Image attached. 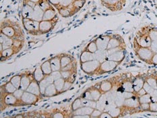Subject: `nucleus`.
<instances>
[{
    "instance_id": "nucleus-1",
    "label": "nucleus",
    "mask_w": 157,
    "mask_h": 118,
    "mask_svg": "<svg viewBox=\"0 0 157 118\" xmlns=\"http://www.w3.org/2000/svg\"><path fill=\"white\" fill-rule=\"evenodd\" d=\"M0 32L13 39L25 40V33L20 24L10 19L2 20Z\"/></svg>"
},
{
    "instance_id": "nucleus-2",
    "label": "nucleus",
    "mask_w": 157,
    "mask_h": 118,
    "mask_svg": "<svg viewBox=\"0 0 157 118\" xmlns=\"http://www.w3.org/2000/svg\"><path fill=\"white\" fill-rule=\"evenodd\" d=\"M0 96H1V99H0L1 112H2L3 110H5L8 107L23 106L21 100L17 99L12 93H7L3 92V91H1Z\"/></svg>"
},
{
    "instance_id": "nucleus-3",
    "label": "nucleus",
    "mask_w": 157,
    "mask_h": 118,
    "mask_svg": "<svg viewBox=\"0 0 157 118\" xmlns=\"http://www.w3.org/2000/svg\"><path fill=\"white\" fill-rule=\"evenodd\" d=\"M134 50L136 56L146 63L151 64V59L154 55L151 47H143L140 46L134 40Z\"/></svg>"
},
{
    "instance_id": "nucleus-4",
    "label": "nucleus",
    "mask_w": 157,
    "mask_h": 118,
    "mask_svg": "<svg viewBox=\"0 0 157 118\" xmlns=\"http://www.w3.org/2000/svg\"><path fill=\"white\" fill-rule=\"evenodd\" d=\"M134 41L143 47H151L152 40L148 32V26L143 27L136 34Z\"/></svg>"
},
{
    "instance_id": "nucleus-5",
    "label": "nucleus",
    "mask_w": 157,
    "mask_h": 118,
    "mask_svg": "<svg viewBox=\"0 0 157 118\" xmlns=\"http://www.w3.org/2000/svg\"><path fill=\"white\" fill-rule=\"evenodd\" d=\"M22 23L23 28L27 33L31 35H40V22L30 18H22Z\"/></svg>"
},
{
    "instance_id": "nucleus-6",
    "label": "nucleus",
    "mask_w": 157,
    "mask_h": 118,
    "mask_svg": "<svg viewBox=\"0 0 157 118\" xmlns=\"http://www.w3.org/2000/svg\"><path fill=\"white\" fill-rule=\"evenodd\" d=\"M102 96H103V93L100 90L99 83H98L95 86L89 87L81 95V97L84 99L94 101L97 102L101 99Z\"/></svg>"
},
{
    "instance_id": "nucleus-7",
    "label": "nucleus",
    "mask_w": 157,
    "mask_h": 118,
    "mask_svg": "<svg viewBox=\"0 0 157 118\" xmlns=\"http://www.w3.org/2000/svg\"><path fill=\"white\" fill-rule=\"evenodd\" d=\"M121 63L114 62V61L106 59L103 62L101 63L100 66L97 70V72L95 73L94 76H101L103 74L111 72L117 68V66H119Z\"/></svg>"
},
{
    "instance_id": "nucleus-8",
    "label": "nucleus",
    "mask_w": 157,
    "mask_h": 118,
    "mask_svg": "<svg viewBox=\"0 0 157 118\" xmlns=\"http://www.w3.org/2000/svg\"><path fill=\"white\" fill-rule=\"evenodd\" d=\"M101 3L110 11L117 12L124 8L126 0H101Z\"/></svg>"
},
{
    "instance_id": "nucleus-9",
    "label": "nucleus",
    "mask_w": 157,
    "mask_h": 118,
    "mask_svg": "<svg viewBox=\"0 0 157 118\" xmlns=\"http://www.w3.org/2000/svg\"><path fill=\"white\" fill-rule=\"evenodd\" d=\"M101 62L98 61L94 59L89 62L80 63V68L83 72L89 76H94L97 70L100 66Z\"/></svg>"
},
{
    "instance_id": "nucleus-10",
    "label": "nucleus",
    "mask_w": 157,
    "mask_h": 118,
    "mask_svg": "<svg viewBox=\"0 0 157 118\" xmlns=\"http://www.w3.org/2000/svg\"><path fill=\"white\" fill-rule=\"evenodd\" d=\"M113 49H125V43L124 39L119 35H111L107 50Z\"/></svg>"
},
{
    "instance_id": "nucleus-11",
    "label": "nucleus",
    "mask_w": 157,
    "mask_h": 118,
    "mask_svg": "<svg viewBox=\"0 0 157 118\" xmlns=\"http://www.w3.org/2000/svg\"><path fill=\"white\" fill-rule=\"evenodd\" d=\"M58 20H59V18L57 16L56 18L52 20H42V21H40L39 25L40 35H45V34L49 33L52 31L55 28V26H56Z\"/></svg>"
},
{
    "instance_id": "nucleus-12",
    "label": "nucleus",
    "mask_w": 157,
    "mask_h": 118,
    "mask_svg": "<svg viewBox=\"0 0 157 118\" xmlns=\"http://www.w3.org/2000/svg\"><path fill=\"white\" fill-rule=\"evenodd\" d=\"M41 99V97L25 90L20 100L22 101L23 106H29L36 104Z\"/></svg>"
},
{
    "instance_id": "nucleus-13",
    "label": "nucleus",
    "mask_w": 157,
    "mask_h": 118,
    "mask_svg": "<svg viewBox=\"0 0 157 118\" xmlns=\"http://www.w3.org/2000/svg\"><path fill=\"white\" fill-rule=\"evenodd\" d=\"M108 56L107 59L121 63L125 57V50H107Z\"/></svg>"
},
{
    "instance_id": "nucleus-14",
    "label": "nucleus",
    "mask_w": 157,
    "mask_h": 118,
    "mask_svg": "<svg viewBox=\"0 0 157 118\" xmlns=\"http://www.w3.org/2000/svg\"><path fill=\"white\" fill-rule=\"evenodd\" d=\"M33 80L34 77L33 75V72H30L29 71H26V72H22V78L20 89H21L25 91L26 90V89L29 86L30 84L31 83Z\"/></svg>"
},
{
    "instance_id": "nucleus-15",
    "label": "nucleus",
    "mask_w": 157,
    "mask_h": 118,
    "mask_svg": "<svg viewBox=\"0 0 157 118\" xmlns=\"http://www.w3.org/2000/svg\"><path fill=\"white\" fill-rule=\"evenodd\" d=\"M22 49L18 48L16 47H12L10 48H8L3 49L2 51L0 52V57H1V62L8 60L10 57H12L13 55H16Z\"/></svg>"
},
{
    "instance_id": "nucleus-16",
    "label": "nucleus",
    "mask_w": 157,
    "mask_h": 118,
    "mask_svg": "<svg viewBox=\"0 0 157 118\" xmlns=\"http://www.w3.org/2000/svg\"><path fill=\"white\" fill-rule=\"evenodd\" d=\"M111 35H102L94 39L98 50H106L111 39Z\"/></svg>"
},
{
    "instance_id": "nucleus-17",
    "label": "nucleus",
    "mask_w": 157,
    "mask_h": 118,
    "mask_svg": "<svg viewBox=\"0 0 157 118\" xmlns=\"http://www.w3.org/2000/svg\"><path fill=\"white\" fill-rule=\"evenodd\" d=\"M57 12L61 16L63 17V18H68V17H71L74 16L75 13H76L79 11L71 3L70 6L58 9Z\"/></svg>"
},
{
    "instance_id": "nucleus-18",
    "label": "nucleus",
    "mask_w": 157,
    "mask_h": 118,
    "mask_svg": "<svg viewBox=\"0 0 157 118\" xmlns=\"http://www.w3.org/2000/svg\"><path fill=\"white\" fill-rule=\"evenodd\" d=\"M44 117H54V118H63L71 117L70 114H67L64 111L60 109H55L49 112H44Z\"/></svg>"
},
{
    "instance_id": "nucleus-19",
    "label": "nucleus",
    "mask_w": 157,
    "mask_h": 118,
    "mask_svg": "<svg viewBox=\"0 0 157 118\" xmlns=\"http://www.w3.org/2000/svg\"><path fill=\"white\" fill-rule=\"evenodd\" d=\"M15 40L16 39L10 38V37L5 35L4 34L0 32V45H2L3 50L14 47Z\"/></svg>"
},
{
    "instance_id": "nucleus-20",
    "label": "nucleus",
    "mask_w": 157,
    "mask_h": 118,
    "mask_svg": "<svg viewBox=\"0 0 157 118\" xmlns=\"http://www.w3.org/2000/svg\"><path fill=\"white\" fill-rule=\"evenodd\" d=\"M114 87V83L112 79L105 80L99 82L100 90L103 94L109 93Z\"/></svg>"
},
{
    "instance_id": "nucleus-21",
    "label": "nucleus",
    "mask_w": 157,
    "mask_h": 118,
    "mask_svg": "<svg viewBox=\"0 0 157 118\" xmlns=\"http://www.w3.org/2000/svg\"><path fill=\"white\" fill-rule=\"evenodd\" d=\"M54 78L52 74L48 76H45V78L43 79L40 82H39V86H40V92H41L42 95H44V93H45V91L47 89V87L48 86L49 84H52L54 82ZM44 97V96H43Z\"/></svg>"
},
{
    "instance_id": "nucleus-22",
    "label": "nucleus",
    "mask_w": 157,
    "mask_h": 118,
    "mask_svg": "<svg viewBox=\"0 0 157 118\" xmlns=\"http://www.w3.org/2000/svg\"><path fill=\"white\" fill-rule=\"evenodd\" d=\"M26 91H28V92H29V93H31L34 94H36V95L41 97L42 99L43 98H44L43 96L42 95L41 92H40L39 83L35 79H34L31 82V83L30 84V85L28 87V89H26Z\"/></svg>"
},
{
    "instance_id": "nucleus-23",
    "label": "nucleus",
    "mask_w": 157,
    "mask_h": 118,
    "mask_svg": "<svg viewBox=\"0 0 157 118\" xmlns=\"http://www.w3.org/2000/svg\"><path fill=\"white\" fill-rule=\"evenodd\" d=\"M51 66L53 72L56 71H61V54L59 55H55L49 59Z\"/></svg>"
},
{
    "instance_id": "nucleus-24",
    "label": "nucleus",
    "mask_w": 157,
    "mask_h": 118,
    "mask_svg": "<svg viewBox=\"0 0 157 118\" xmlns=\"http://www.w3.org/2000/svg\"><path fill=\"white\" fill-rule=\"evenodd\" d=\"M94 109V108H92L90 107L82 106L79 108V109H78L77 110L73 111L71 117L74 116H86V115L90 116Z\"/></svg>"
},
{
    "instance_id": "nucleus-25",
    "label": "nucleus",
    "mask_w": 157,
    "mask_h": 118,
    "mask_svg": "<svg viewBox=\"0 0 157 118\" xmlns=\"http://www.w3.org/2000/svg\"><path fill=\"white\" fill-rule=\"evenodd\" d=\"M33 12H34V8H32L31 6L26 4V3L25 2L22 3V11H21L22 18L31 19Z\"/></svg>"
},
{
    "instance_id": "nucleus-26",
    "label": "nucleus",
    "mask_w": 157,
    "mask_h": 118,
    "mask_svg": "<svg viewBox=\"0 0 157 118\" xmlns=\"http://www.w3.org/2000/svg\"><path fill=\"white\" fill-rule=\"evenodd\" d=\"M56 9L53 6H52L49 9L44 12L43 20H52L56 18L57 16V12Z\"/></svg>"
},
{
    "instance_id": "nucleus-27",
    "label": "nucleus",
    "mask_w": 157,
    "mask_h": 118,
    "mask_svg": "<svg viewBox=\"0 0 157 118\" xmlns=\"http://www.w3.org/2000/svg\"><path fill=\"white\" fill-rule=\"evenodd\" d=\"M145 81L146 78H144L142 76H137L132 80L133 86H134V92L136 93H138L140 90H141L142 89Z\"/></svg>"
},
{
    "instance_id": "nucleus-28",
    "label": "nucleus",
    "mask_w": 157,
    "mask_h": 118,
    "mask_svg": "<svg viewBox=\"0 0 157 118\" xmlns=\"http://www.w3.org/2000/svg\"><path fill=\"white\" fill-rule=\"evenodd\" d=\"M121 90V91H127V92L135 93L134 86H133L132 80L128 79L122 81L119 87L118 90Z\"/></svg>"
},
{
    "instance_id": "nucleus-29",
    "label": "nucleus",
    "mask_w": 157,
    "mask_h": 118,
    "mask_svg": "<svg viewBox=\"0 0 157 118\" xmlns=\"http://www.w3.org/2000/svg\"><path fill=\"white\" fill-rule=\"evenodd\" d=\"M43 15H44V11L40 8L39 4H36V6L34 8V12L33 13L31 19L34 20H36V21L40 22L42 21L43 19Z\"/></svg>"
},
{
    "instance_id": "nucleus-30",
    "label": "nucleus",
    "mask_w": 157,
    "mask_h": 118,
    "mask_svg": "<svg viewBox=\"0 0 157 118\" xmlns=\"http://www.w3.org/2000/svg\"><path fill=\"white\" fill-rule=\"evenodd\" d=\"M57 94H59V93L56 89V86H55L54 83H52L49 84V85L47 87V89L45 91V93H44V97H53L55 96H57Z\"/></svg>"
},
{
    "instance_id": "nucleus-31",
    "label": "nucleus",
    "mask_w": 157,
    "mask_h": 118,
    "mask_svg": "<svg viewBox=\"0 0 157 118\" xmlns=\"http://www.w3.org/2000/svg\"><path fill=\"white\" fill-rule=\"evenodd\" d=\"M94 53L88 51L86 49H84L82 51L80 56V63H84L86 62H89L91 60H94Z\"/></svg>"
},
{
    "instance_id": "nucleus-32",
    "label": "nucleus",
    "mask_w": 157,
    "mask_h": 118,
    "mask_svg": "<svg viewBox=\"0 0 157 118\" xmlns=\"http://www.w3.org/2000/svg\"><path fill=\"white\" fill-rule=\"evenodd\" d=\"M108 51L107 50H97L96 52L94 53V59H96L98 62L102 63L105 61L107 58Z\"/></svg>"
},
{
    "instance_id": "nucleus-33",
    "label": "nucleus",
    "mask_w": 157,
    "mask_h": 118,
    "mask_svg": "<svg viewBox=\"0 0 157 118\" xmlns=\"http://www.w3.org/2000/svg\"><path fill=\"white\" fill-rule=\"evenodd\" d=\"M33 75L34 77V79L36 80L37 82H40V81H41L43 79L45 78V74H44V72H43L40 66H39L36 67L35 70L33 71Z\"/></svg>"
},
{
    "instance_id": "nucleus-34",
    "label": "nucleus",
    "mask_w": 157,
    "mask_h": 118,
    "mask_svg": "<svg viewBox=\"0 0 157 118\" xmlns=\"http://www.w3.org/2000/svg\"><path fill=\"white\" fill-rule=\"evenodd\" d=\"M75 58L69 54H61V68L66 67L68 64L71 63Z\"/></svg>"
},
{
    "instance_id": "nucleus-35",
    "label": "nucleus",
    "mask_w": 157,
    "mask_h": 118,
    "mask_svg": "<svg viewBox=\"0 0 157 118\" xmlns=\"http://www.w3.org/2000/svg\"><path fill=\"white\" fill-rule=\"evenodd\" d=\"M17 89L13 85V84L8 81V82H6L1 86V91H3V92L7 93H13L16 91Z\"/></svg>"
},
{
    "instance_id": "nucleus-36",
    "label": "nucleus",
    "mask_w": 157,
    "mask_h": 118,
    "mask_svg": "<svg viewBox=\"0 0 157 118\" xmlns=\"http://www.w3.org/2000/svg\"><path fill=\"white\" fill-rule=\"evenodd\" d=\"M40 67H41L43 72L45 74V76H48L52 74L53 71L52 68V66H51L50 63L49 59L45 60V62H43L41 65H40Z\"/></svg>"
},
{
    "instance_id": "nucleus-37",
    "label": "nucleus",
    "mask_w": 157,
    "mask_h": 118,
    "mask_svg": "<svg viewBox=\"0 0 157 118\" xmlns=\"http://www.w3.org/2000/svg\"><path fill=\"white\" fill-rule=\"evenodd\" d=\"M21 78L22 73H20L13 76L10 79V81L13 84V85L14 86L16 89H20V83H21Z\"/></svg>"
},
{
    "instance_id": "nucleus-38",
    "label": "nucleus",
    "mask_w": 157,
    "mask_h": 118,
    "mask_svg": "<svg viewBox=\"0 0 157 118\" xmlns=\"http://www.w3.org/2000/svg\"><path fill=\"white\" fill-rule=\"evenodd\" d=\"M109 111L113 118H117L119 117H122V106L117 107L113 108Z\"/></svg>"
},
{
    "instance_id": "nucleus-39",
    "label": "nucleus",
    "mask_w": 157,
    "mask_h": 118,
    "mask_svg": "<svg viewBox=\"0 0 157 118\" xmlns=\"http://www.w3.org/2000/svg\"><path fill=\"white\" fill-rule=\"evenodd\" d=\"M65 81H66V80H65L63 78H59V79H57V80L54 81L53 83L55 84V86H56V89L58 91V93H59V94L63 93L62 91H63V89Z\"/></svg>"
},
{
    "instance_id": "nucleus-40",
    "label": "nucleus",
    "mask_w": 157,
    "mask_h": 118,
    "mask_svg": "<svg viewBox=\"0 0 157 118\" xmlns=\"http://www.w3.org/2000/svg\"><path fill=\"white\" fill-rule=\"evenodd\" d=\"M82 97L81 96L76 98L75 99L72 103L71 105V110L72 111H74L77 110L78 109H79L81 107H82Z\"/></svg>"
},
{
    "instance_id": "nucleus-41",
    "label": "nucleus",
    "mask_w": 157,
    "mask_h": 118,
    "mask_svg": "<svg viewBox=\"0 0 157 118\" xmlns=\"http://www.w3.org/2000/svg\"><path fill=\"white\" fill-rule=\"evenodd\" d=\"M84 49L88 50V51H90L93 53H94L95 52H96L98 50V47H97L96 41H95V39L91 40L90 42L88 43V45H86V47H85Z\"/></svg>"
},
{
    "instance_id": "nucleus-42",
    "label": "nucleus",
    "mask_w": 157,
    "mask_h": 118,
    "mask_svg": "<svg viewBox=\"0 0 157 118\" xmlns=\"http://www.w3.org/2000/svg\"><path fill=\"white\" fill-rule=\"evenodd\" d=\"M148 32L152 41L157 40V28L148 26Z\"/></svg>"
},
{
    "instance_id": "nucleus-43",
    "label": "nucleus",
    "mask_w": 157,
    "mask_h": 118,
    "mask_svg": "<svg viewBox=\"0 0 157 118\" xmlns=\"http://www.w3.org/2000/svg\"><path fill=\"white\" fill-rule=\"evenodd\" d=\"M138 99H139V101H140V104L150 103L152 101L151 94H148V93H146L140 97H138Z\"/></svg>"
},
{
    "instance_id": "nucleus-44",
    "label": "nucleus",
    "mask_w": 157,
    "mask_h": 118,
    "mask_svg": "<svg viewBox=\"0 0 157 118\" xmlns=\"http://www.w3.org/2000/svg\"><path fill=\"white\" fill-rule=\"evenodd\" d=\"M82 105L83 106L90 107L92 108H94V109H96L97 107V101L86 99H84V98H82Z\"/></svg>"
},
{
    "instance_id": "nucleus-45",
    "label": "nucleus",
    "mask_w": 157,
    "mask_h": 118,
    "mask_svg": "<svg viewBox=\"0 0 157 118\" xmlns=\"http://www.w3.org/2000/svg\"><path fill=\"white\" fill-rule=\"evenodd\" d=\"M146 82H147L148 84H150L153 89H157V84H156V76H151L146 77Z\"/></svg>"
},
{
    "instance_id": "nucleus-46",
    "label": "nucleus",
    "mask_w": 157,
    "mask_h": 118,
    "mask_svg": "<svg viewBox=\"0 0 157 118\" xmlns=\"http://www.w3.org/2000/svg\"><path fill=\"white\" fill-rule=\"evenodd\" d=\"M38 4L44 12L46 11L47 9H49L52 6L48 0H40Z\"/></svg>"
},
{
    "instance_id": "nucleus-47",
    "label": "nucleus",
    "mask_w": 157,
    "mask_h": 118,
    "mask_svg": "<svg viewBox=\"0 0 157 118\" xmlns=\"http://www.w3.org/2000/svg\"><path fill=\"white\" fill-rule=\"evenodd\" d=\"M73 84H74V82H72V81L70 80H67L65 81V84H64V86H63V89L62 93L67 92V91L71 87V86L73 85Z\"/></svg>"
},
{
    "instance_id": "nucleus-48",
    "label": "nucleus",
    "mask_w": 157,
    "mask_h": 118,
    "mask_svg": "<svg viewBox=\"0 0 157 118\" xmlns=\"http://www.w3.org/2000/svg\"><path fill=\"white\" fill-rule=\"evenodd\" d=\"M143 89H144L145 90L146 93H148V94H152L153 92H154V90H155V89H153V88L150 85V84H148L147 83V82H146L144 84V86H143Z\"/></svg>"
},
{
    "instance_id": "nucleus-49",
    "label": "nucleus",
    "mask_w": 157,
    "mask_h": 118,
    "mask_svg": "<svg viewBox=\"0 0 157 118\" xmlns=\"http://www.w3.org/2000/svg\"><path fill=\"white\" fill-rule=\"evenodd\" d=\"M102 112H103V111H101V109L96 108V109H94L93 112H92V113L90 115V117L91 118H99Z\"/></svg>"
},
{
    "instance_id": "nucleus-50",
    "label": "nucleus",
    "mask_w": 157,
    "mask_h": 118,
    "mask_svg": "<svg viewBox=\"0 0 157 118\" xmlns=\"http://www.w3.org/2000/svg\"><path fill=\"white\" fill-rule=\"evenodd\" d=\"M71 3H72V0H60L59 8L58 9H59L61 8H66V7L70 6Z\"/></svg>"
},
{
    "instance_id": "nucleus-51",
    "label": "nucleus",
    "mask_w": 157,
    "mask_h": 118,
    "mask_svg": "<svg viewBox=\"0 0 157 118\" xmlns=\"http://www.w3.org/2000/svg\"><path fill=\"white\" fill-rule=\"evenodd\" d=\"M123 94V97L125 99H129V98L133 97L136 95V93H132V92H127V91H123L122 92Z\"/></svg>"
},
{
    "instance_id": "nucleus-52",
    "label": "nucleus",
    "mask_w": 157,
    "mask_h": 118,
    "mask_svg": "<svg viewBox=\"0 0 157 118\" xmlns=\"http://www.w3.org/2000/svg\"><path fill=\"white\" fill-rule=\"evenodd\" d=\"M149 111L151 112H157V101L155 102L150 103V107H149Z\"/></svg>"
},
{
    "instance_id": "nucleus-53",
    "label": "nucleus",
    "mask_w": 157,
    "mask_h": 118,
    "mask_svg": "<svg viewBox=\"0 0 157 118\" xmlns=\"http://www.w3.org/2000/svg\"><path fill=\"white\" fill-rule=\"evenodd\" d=\"M24 92H25V90H23L22 89H17L16 90L15 92L13 93V95H14L17 98V99H21V97L22 96Z\"/></svg>"
},
{
    "instance_id": "nucleus-54",
    "label": "nucleus",
    "mask_w": 157,
    "mask_h": 118,
    "mask_svg": "<svg viewBox=\"0 0 157 118\" xmlns=\"http://www.w3.org/2000/svg\"><path fill=\"white\" fill-rule=\"evenodd\" d=\"M50 2L51 4L57 10L59 8V4H60V0H48Z\"/></svg>"
},
{
    "instance_id": "nucleus-55",
    "label": "nucleus",
    "mask_w": 157,
    "mask_h": 118,
    "mask_svg": "<svg viewBox=\"0 0 157 118\" xmlns=\"http://www.w3.org/2000/svg\"><path fill=\"white\" fill-rule=\"evenodd\" d=\"M52 75L53 76V78L55 80H56L59 78H61V71H56V72H53Z\"/></svg>"
},
{
    "instance_id": "nucleus-56",
    "label": "nucleus",
    "mask_w": 157,
    "mask_h": 118,
    "mask_svg": "<svg viewBox=\"0 0 157 118\" xmlns=\"http://www.w3.org/2000/svg\"><path fill=\"white\" fill-rule=\"evenodd\" d=\"M151 49L154 53H157V40H154V41L152 42Z\"/></svg>"
},
{
    "instance_id": "nucleus-57",
    "label": "nucleus",
    "mask_w": 157,
    "mask_h": 118,
    "mask_svg": "<svg viewBox=\"0 0 157 118\" xmlns=\"http://www.w3.org/2000/svg\"><path fill=\"white\" fill-rule=\"evenodd\" d=\"M99 118H113V117L110 115V113H109V111H103V112H102Z\"/></svg>"
},
{
    "instance_id": "nucleus-58",
    "label": "nucleus",
    "mask_w": 157,
    "mask_h": 118,
    "mask_svg": "<svg viewBox=\"0 0 157 118\" xmlns=\"http://www.w3.org/2000/svg\"><path fill=\"white\" fill-rule=\"evenodd\" d=\"M151 64H152V65L157 66V53H154V55H153V57L151 62Z\"/></svg>"
},
{
    "instance_id": "nucleus-59",
    "label": "nucleus",
    "mask_w": 157,
    "mask_h": 118,
    "mask_svg": "<svg viewBox=\"0 0 157 118\" xmlns=\"http://www.w3.org/2000/svg\"><path fill=\"white\" fill-rule=\"evenodd\" d=\"M23 2L26 3V4H28L29 6H31L32 8H35V7L36 5V3H34V2H30V1H29V0H23Z\"/></svg>"
},
{
    "instance_id": "nucleus-60",
    "label": "nucleus",
    "mask_w": 157,
    "mask_h": 118,
    "mask_svg": "<svg viewBox=\"0 0 157 118\" xmlns=\"http://www.w3.org/2000/svg\"><path fill=\"white\" fill-rule=\"evenodd\" d=\"M146 90L143 89H141V90H140L138 93H136V95H137L138 97H140V96H142V95H143V94H146Z\"/></svg>"
},
{
    "instance_id": "nucleus-61",
    "label": "nucleus",
    "mask_w": 157,
    "mask_h": 118,
    "mask_svg": "<svg viewBox=\"0 0 157 118\" xmlns=\"http://www.w3.org/2000/svg\"><path fill=\"white\" fill-rule=\"evenodd\" d=\"M29 1L33 2H34V3H36V4H38V3H39V2L40 1V0H29Z\"/></svg>"
},
{
    "instance_id": "nucleus-62",
    "label": "nucleus",
    "mask_w": 157,
    "mask_h": 118,
    "mask_svg": "<svg viewBox=\"0 0 157 118\" xmlns=\"http://www.w3.org/2000/svg\"><path fill=\"white\" fill-rule=\"evenodd\" d=\"M156 84H157V76H156Z\"/></svg>"
}]
</instances>
